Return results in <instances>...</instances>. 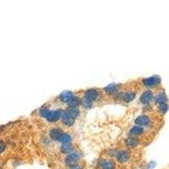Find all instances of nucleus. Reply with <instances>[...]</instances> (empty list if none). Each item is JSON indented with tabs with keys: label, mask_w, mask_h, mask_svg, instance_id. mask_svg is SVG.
<instances>
[{
	"label": "nucleus",
	"mask_w": 169,
	"mask_h": 169,
	"mask_svg": "<svg viewBox=\"0 0 169 169\" xmlns=\"http://www.w3.org/2000/svg\"><path fill=\"white\" fill-rule=\"evenodd\" d=\"M58 141L61 142L62 144H70V141H71V136L68 133H64L63 132L61 135H60V137H59Z\"/></svg>",
	"instance_id": "obj_17"
},
{
	"label": "nucleus",
	"mask_w": 169,
	"mask_h": 169,
	"mask_svg": "<svg viewBox=\"0 0 169 169\" xmlns=\"http://www.w3.org/2000/svg\"><path fill=\"white\" fill-rule=\"evenodd\" d=\"M153 98V93L152 90H146L140 96V102L143 104H148L152 102Z\"/></svg>",
	"instance_id": "obj_10"
},
{
	"label": "nucleus",
	"mask_w": 169,
	"mask_h": 169,
	"mask_svg": "<svg viewBox=\"0 0 169 169\" xmlns=\"http://www.w3.org/2000/svg\"><path fill=\"white\" fill-rule=\"evenodd\" d=\"M74 94L71 92V91H64L63 93L60 95V100H61L63 102H65V103H69V102L73 99Z\"/></svg>",
	"instance_id": "obj_12"
},
{
	"label": "nucleus",
	"mask_w": 169,
	"mask_h": 169,
	"mask_svg": "<svg viewBox=\"0 0 169 169\" xmlns=\"http://www.w3.org/2000/svg\"><path fill=\"white\" fill-rule=\"evenodd\" d=\"M6 148V144L2 140H0V154L3 153L4 152V150Z\"/></svg>",
	"instance_id": "obj_23"
},
{
	"label": "nucleus",
	"mask_w": 169,
	"mask_h": 169,
	"mask_svg": "<svg viewBox=\"0 0 169 169\" xmlns=\"http://www.w3.org/2000/svg\"><path fill=\"white\" fill-rule=\"evenodd\" d=\"M60 152L64 154H69L73 152V146L70 144H63V146L60 147Z\"/></svg>",
	"instance_id": "obj_18"
},
{
	"label": "nucleus",
	"mask_w": 169,
	"mask_h": 169,
	"mask_svg": "<svg viewBox=\"0 0 169 169\" xmlns=\"http://www.w3.org/2000/svg\"><path fill=\"white\" fill-rule=\"evenodd\" d=\"M102 169H115L116 165L114 163V162L111 160H105L102 161L101 164Z\"/></svg>",
	"instance_id": "obj_16"
},
{
	"label": "nucleus",
	"mask_w": 169,
	"mask_h": 169,
	"mask_svg": "<svg viewBox=\"0 0 169 169\" xmlns=\"http://www.w3.org/2000/svg\"><path fill=\"white\" fill-rule=\"evenodd\" d=\"M135 96H136V93L133 90H129V91H126V92L119 94V97L121 98V100L125 102H132L135 98Z\"/></svg>",
	"instance_id": "obj_9"
},
{
	"label": "nucleus",
	"mask_w": 169,
	"mask_h": 169,
	"mask_svg": "<svg viewBox=\"0 0 169 169\" xmlns=\"http://www.w3.org/2000/svg\"><path fill=\"white\" fill-rule=\"evenodd\" d=\"M155 102H157V104L161 105V104H163V103H167V95L165 93H160L157 94V96L154 97Z\"/></svg>",
	"instance_id": "obj_15"
},
{
	"label": "nucleus",
	"mask_w": 169,
	"mask_h": 169,
	"mask_svg": "<svg viewBox=\"0 0 169 169\" xmlns=\"http://www.w3.org/2000/svg\"><path fill=\"white\" fill-rule=\"evenodd\" d=\"M161 80L158 76H152L143 80V84L146 87H153L160 84Z\"/></svg>",
	"instance_id": "obj_6"
},
{
	"label": "nucleus",
	"mask_w": 169,
	"mask_h": 169,
	"mask_svg": "<svg viewBox=\"0 0 169 169\" xmlns=\"http://www.w3.org/2000/svg\"><path fill=\"white\" fill-rule=\"evenodd\" d=\"M134 123L137 124L138 126H140V127H149V126L152 124V120L150 118V117H148L147 115H140L135 119Z\"/></svg>",
	"instance_id": "obj_5"
},
{
	"label": "nucleus",
	"mask_w": 169,
	"mask_h": 169,
	"mask_svg": "<svg viewBox=\"0 0 169 169\" xmlns=\"http://www.w3.org/2000/svg\"><path fill=\"white\" fill-rule=\"evenodd\" d=\"M62 122L64 123V125L67 126V127H71V126L73 125L74 123H75V118H74L73 117L71 116L67 111L63 112V113H62Z\"/></svg>",
	"instance_id": "obj_7"
},
{
	"label": "nucleus",
	"mask_w": 169,
	"mask_h": 169,
	"mask_svg": "<svg viewBox=\"0 0 169 169\" xmlns=\"http://www.w3.org/2000/svg\"><path fill=\"white\" fill-rule=\"evenodd\" d=\"M81 105L83 108H86V109H89V108H92V102H89L87 100L83 99L81 101Z\"/></svg>",
	"instance_id": "obj_22"
},
{
	"label": "nucleus",
	"mask_w": 169,
	"mask_h": 169,
	"mask_svg": "<svg viewBox=\"0 0 169 169\" xmlns=\"http://www.w3.org/2000/svg\"><path fill=\"white\" fill-rule=\"evenodd\" d=\"M167 108H168L167 103H163V104H161V105H159L158 111H159V113H160L165 114L167 112Z\"/></svg>",
	"instance_id": "obj_21"
},
{
	"label": "nucleus",
	"mask_w": 169,
	"mask_h": 169,
	"mask_svg": "<svg viewBox=\"0 0 169 169\" xmlns=\"http://www.w3.org/2000/svg\"><path fill=\"white\" fill-rule=\"evenodd\" d=\"M99 97V92L98 90L96 89H89L85 92L84 95V99L87 100L89 102H93L98 99Z\"/></svg>",
	"instance_id": "obj_3"
},
{
	"label": "nucleus",
	"mask_w": 169,
	"mask_h": 169,
	"mask_svg": "<svg viewBox=\"0 0 169 169\" xmlns=\"http://www.w3.org/2000/svg\"><path fill=\"white\" fill-rule=\"evenodd\" d=\"M118 88H119V85L117 84H110L107 85L105 88H104V91H105L107 94H109V95H111V94H114L116 93L118 90Z\"/></svg>",
	"instance_id": "obj_13"
},
{
	"label": "nucleus",
	"mask_w": 169,
	"mask_h": 169,
	"mask_svg": "<svg viewBox=\"0 0 169 169\" xmlns=\"http://www.w3.org/2000/svg\"><path fill=\"white\" fill-rule=\"evenodd\" d=\"M70 169H81V167L79 166V165H75V166H72V167H70Z\"/></svg>",
	"instance_id": "obj_24"
},
{
	"label": "nucleus",
	"mask_w": 169,
	"mask_h": 169,
	"mask_svg": "<svg viewBox=\"0 0 169 169\" xmlns=\"http://www.w3.org/2000/svg\"><path fill=\"white\" fill-rule=\"evenodd\" d=\"M144 133V128L140 127V126L135 125L134 127H132L129 130V134H131L132 136H138V135H140Z\"/></svg>",
	"instance_id": "obj_14"
},
{
	"label": "nucleus",
	"mask_w": 169,
	"mask_h": 169,
	"mask_svg": "<svg viewBox=\"0 0 169 169\" xmlns=\"http://www.w3.org/2000/svg\"><path fill=\"white\" fill-rule=\"evenodd\" d=\"M80 104H81V101L78 96H74L73 99L69 102L70 108H78Z\"/></svg>",
	"instance_id": "obj_19"
},
{
	"label": "nucleus",
	"mask_w": 169,
	"mask_h": 169,
	"mask_svg": "<svg viewBox=\"0 0 169 169\" xmlns=\"http://www.w3.org/2000/svg\"><path fill=\"white\" fill-rule=\"evenodd\" d=\"M80 160V153L78 152H72L67 155L65 158V164L68 167L75 166Z\"/></svg>",
	"instance_id": "obj_1"
},
{
	"label": "nucleus",
	"mask_w": 169,
	"mask_h": 169,
	"mask_svg": "<svg viewBox=\"0 0 169 169\" xmlns=\"http://www.w3.org/2000/svg\"><path fill=\"white\" fill-rule=\"evenodd\" d=\"M62 113H63V111L60 110V109H57V110H49L48 113H47L45 118L47 120H48L49 122H57L58 120H59L61 118Z\"/></svg>",
	"instance_id": "obj_2"
},
{
	"label": "nucleus",
	"mask_w": 169,
	"mask_h": 169,
	"mask_svg": "<svg viewBox=\"0 0 169 169\" xmlns=\"http://www.w3.org/2000/svg\"><path fill=\"white\" fill-rule=\"evenodd\" d=\"M115 157H116V159L121 163H124V162H127L129 158H130V154L129 152L127 150H120L118 152H116L115 154Z\"/></svg>",
	"instance_id": "obj_4"
},
{
	"label": "nucleus",
	"mask_w": 169,
	"mask_h": 169,
	"mask_svg": "<svg viewBox=\"0 0 169 169\" xmlns=\"http://www.w3.org/2000/svg\"><path fill=\"white\" fill-rule=\"evenodd\" d=\"M67 112L71 116L73 117L75 119L77 117L79 116L80 114V110L78 109V108H70V109L67 110Z\"/></svg>",
	"instance_id": "obj_20"
},
{
	"label": "nucleus",
	"mask_w": 169,
	"mask_h": 169,
	"mask_svg": "<svg viewBox=\"0 0 169 169\" xmlns=\"http://www.w3.org/2000/svg\"><path fill=\"white\" fill-rule=\"evenodd\" d=\"M63 133V130H62L61 128H52L51 130H50L49 135L50 138L52 139L53 140H59V137H60V135Z\"/></svg>",
	"instance_id": "obj_11"
},
{
	"label": "nucleus",
	"mask_w": 169,
	"mask_h": 169,
	"mask_svg": "<svg viewBox=\"0 0 169 169\" xmlns=\"http://www.w3.org/2000/svg\"><path fill=\"white\" fill-rule=\"evenodd\" d=\"M124 143H125V146H128V148H135L139 146L140 144V140L138 138H136L135 136H128L124 140Z\"/></svg>",
	"instance_id": "obj_8"
}]
</instances>
